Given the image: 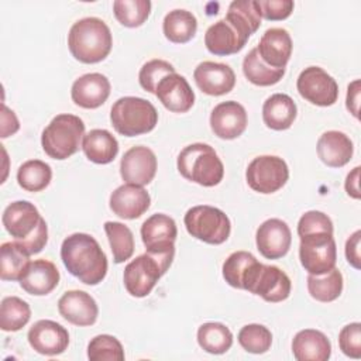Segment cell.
Masks as SVG:
<instances>
[{
    "label": "cell",
    "mask_w": 361,
    "mask_h": 361,
    "mask_svg": "<svg viewBox=\"0 0 361 361\" xmlns=\"http://www.w3.org/2000/svg\"><path fill=\"white\" fill-rule=\"evenodd\" d=\"M299 259L310 275H322L336 267L337 248L331 233L300 235Z\"/></svg>",
    "instance_id": "9c48e42d"
},
{
    "label": "cell",
    "mask_w": 361,
    "mask_h": 361,
    "mask_svg": "<svg viewBox=\"0 0 361 361\" xmlns=\"http://www.w3.org/2000/svg\"><path fill=\"white\" fill-rule=\"evenodd\" d=\"M176 235L178 228L175 220L164 213L152 214L141 226V238L147 252H175Z\"/></svg>",
    "instance_id": "4fadbf2b"
},
{
    "label": "cell",
    "mask_w": 361,
    "mask_h": 361,
    "mask_svg": "<svg viewBox=\"0 0 361 361\" xmlns=\"http://www.w3.org/2000/svg\"><path fill=\"white\" fill-rule=\"evenodd\" d=\"M173 255L175 252H145L128 262L123 274L127 292L134 298H144L149 295L159 278L171 267Z\"/></svg>",
    "instance_id": "8992f818"
},
{
    "label": "cell",
    "mask_w": 361,
    "mask_h": 361,
    "mask_svg": "<svg viewBox=\"0 0 361 361\" xmlns=\"http://www.w3.org/2000/svg\"><path fill=\"white\" fill-rule=\"evenodd\" d=\"M224 20L245 38H250L261 25V16L255 0H235L230 3Z\"/></svg>",
    "instance_id": "1f68e13d"
},
{
    "label": "cell",
    "mask_w": 361,
    "mask_h": 361,
    "mask_svg": "<svg viewBox=\"0 0 361 361\" xmlns=\"http://www.w3.org/2000/svg\"><path fill=\"white\" fill-rule=\"evenodd\" d=\"M309 295L319 302H333L343 292V275L338 268H333L322 275L307 276Z\"/></svg>",
    "instance_id": "e575fe53"
},
{
    "label": "cell",
    "mask_w": 361,
    "mask_h": 361,
    "mask_svg": "<svg viewBox=\"0 0 361 361\" xmlns=\"http://www.w3.org/2000/svg\"><path fill=\"white\" fill-rule=\"evenodd\" d=\"M28 343L38 354L42 355H59L69 345L68 330L54 320L35 322L27 334Z\"/></svg>",
    "instance_id": "9a60e30c"
},
{
    "label": "cell",
    "mask_w": 361,
    "mask_h": 361,
    "mask_svg": "<svg viewBox=\"0 0 361 361\" xmlns=\"http://www.w3.org/2000/svg\"><path fill=\"white\" fill-rule=\"evenodd\" d=\"M240 345L251 354H264L271 348L272 333L262 324H245L238 331Z\"/></svg>",
    "instance_id": "60d3db41"
},
{
    "label": "cell",
    "mask_w": 361,
    "mask_h": 361,
    "mask_svg": "<svg viewBox=\"0 0 361 361\" xmlns=\"http://www.w3.org/2000/svg\"><path fill=\"white\" fill-rule=\"evenodd\" d=\"M59 314L75 326H92L97 320L96 300L85 290H68L58 300Z\"/></svg>",
    "instance_id": "ffe728a7"
},
{
    "label": "cell",
    "mask_w": 361,
    "mask_h": 361,
    "mask_svg": "<svg viewBox=\"0 0 361 361\" xmlns=\"http://www.w3.org/2000/svg\"><path fill=\"white\" fill-rule=\"evenodd\" d=\"M292 353L298 361H327L331 355V343L324 333L305 329L295 334Z\"/></svg>",
    "instance_id": "4316f807"
},
{
    "label": "cell",
    "mask_w": 361,
    "mask_h": 361,
    "mask_svg": "<svg viewBox=\"0 0 361 361\" xmlns=\"http://www.w3.org/2000/svg\"><path fill=\"white\" fill-rule=\"evenodd\" d=\"M296 114V103L285 93L269 96L262 106V120L268 128L275 131L288 130L293 124Z\"/></svg>",
    "instance_id": "83f0119b"
},
{
    "label": "cell",
    "mask_w": 361,
    "mask_h": 361,
    "mask_svg": "<svg viewBox=\"0 0 361 361\" xmlns=\"http://www.w3.org/2000/svg\"><path fill=\"white\" fill-rule=\"evenodd\" d=\"M179 173L200 186L212 188L221 182L224 166L213 147L203 142L186 145L178 155Z\"/></svg>",
    "instance_id": "3957f363"
},
{
    "label": "cell",
    "mask_w": 361,
    "mask_h": 361,
    "mask_svg": "<svg viewBox=\"0 0 361 361\" xmlns=\"http://www.w3.org/2000/svg\"><path fill=\"white\" fill-rule=\"evenodd\" d=\"M183 223L192 237L212 245L227 241L231 231V223L226 213L207 204L190 207L185 214Z\"/></svg>",
    "instance_id": "52a82bcc"
},
{
    "label": "cell",
    "mask_w": 361,
    "mask_h": 361,
    "mask_svg": "<svg viewBox=\"0 0 361 361\" xmlns=\"http://www.w3.org/2000/svg\"><path fill=\"white\" fill-rule=\"evenodd\" d=\"M52 179L51 166L41 159H30L20 165L17 171V182L27 192L44 190Z\"/></svg>",
    "instance_id": "d590c367"
},
{
    "label": "cell",
    "mask_w": 361,
    "mask_h": 361,
    "mask_svg": "<svg viewBox=\"0 0 361 361\" xmlns=\"http://www.w3.org/2000/svg\"><path fill=\"white\" fill-rule=\"evenodd\" d=\"M257 262V258L248 251H235L227 257L223 264V278L237 289H243V282L250 268Z\"/></svg>",
    "instance_id": "ab89813d"
},
{
    "label": "cell",
    "mask_w": 361,
    "mask_h": 361,
    "mask_svg": "<svg viewBox=\"0 0 361 361\" xmlns=\"http://www.w3.org/2000/svg\"><path fill=\"white\" fill-rule=\"evenodd\" d=\"M68 47L72 56L82 63L102 62L113 47L110 28L97 17L80 18L69 30Z\"/></svg>",
    "instance_id": "7a4b0ae2"
},
{
    "label": "cell",
    "mask_w": 361,
    "mask_h": 361,
    "mask_svg": "<svg viewBox=\"0 0 361 361\" xmlns=\"http://www.w3.org/2000/svg\"><path fill=\"white\" fill-rule=\"evenodd\" d=\"M59 279L61 275L55 264L41 258L30 264L25 275L20 281V286L30 295L45 296L58 286Z\"/></svg>",
    "instance_id": "484cf974"
},
{
    "label": "cell",
    "mask_w": 361,
    "mask_h": 361,
    "mask_svg": "<svg viewBox=\"0 0 361 361\" xmlns=\"http://www.w3.org/2000/svg\"><path fill=\"white\" fill-rule=\"evenodd\" d=\"M111 85L109 79L97 72L78 78L71 89L73 103L82 109H97L110 96Z\"/></svg>",
    "instance_id": "7402d4cb"
},
{
    "label": "cell",
    "mask_w": 361,
    "mask_h": 361,
    "mask_svg": "<svg viewBox=\"0 0 361 361\" xmlns=\"http://www.w3.org/2000/svg\"><path fill=\"white\" fill-rule=\"evenodd\" d=\"M312 233H331L333 234V223L327 214L319 210H309L299 219L298 223V234H312Z\"/></svg>",
    "instance_id": "ee69618b"
},
{
    "label": "cell",
    "mask_w": 361,
    "mask_h": 361,
    "mask_svg": "<svg viewBox=\"0 0 361 361\" xmlns=\"http://www.w3.org/2000/svg\"><path fill=\"white\" fill-rule=\"evenodd\" d=\"M292 48L293 44L289 32L281 27L268 28L257 45L261 59L275 69H285L290 59Z\"/></svg>",
    "instance_id": "603a6c76"
},
{
    "label": "cell",
    "mask_w": 361,
    "mask_h": 361,
    "mask_svg": "<svg viewBox=\"0 0 361 361\" xmlns=\"http://www.w3.org/2000/svg\"><path fill=\"white\" fill-rule=\"evenodd\" d=\"M255 243L264 258L278 259L288 254L292 244V233L286 221L268 219L257 228Z\"/></svg>",
    "instance_id": "5bb4252c"
},
{
    "label": "cell",
    "mask_w": 361,
    "mask_h": 361,
    "mask_svg": "<svg viewBox=\"0 0 361 361\" xmlns=\"http://www.w3.org/2000/svg\"><path fill=\"white\" fill-rule=\"evenodd\" d=\"M338 345L347 357H361V324L358 322L350 323L341 329L338 334Z\"/></svg>",
    "instance_id": "f6af8a7d"
},
{
    "label": "cell",
    "mask_w": 361,
    "mask_h": 361,
    "mask_svg": "<svg viewBox=\"0 0 361 361\" xmlns=\"http://www.w3.org/2000/svg\"><path fill=\"white\" fill-rule=\"evenodd\" d=\"M1 221L7 233L16 241H24L37 231L42 217L32 203L28 200H17L4 209Z\"/></svg>",
    "instance_id": "2e32d148"
},
{
    "label": "cell",
    "mask_w": 361,
    "mask_h": 361,
    "mask_svg": "<svg viewBox=\"0 0 361 361\" xmlns=\"http://www.w3.org/2000/svg\"><path fill=\"white\" fill-rule=\"evenodd\" d=\"M82 149L86 158L94 164H110L118 154V142L116 137L103 128L90 130L85 134Z\"/></svg>",
    "instance_id": "f1b7e54d"
},
{
    "label": "cell",
    "mask_w": 361,
    "mask_h": 361,
    "mask_svg": "<svg viewBox=\"0 0 361 361\" xmlns=\"http://www.w3.org/2000/svg\"><path fill=\"white\" fill-rule=\"evenodd\" d=\"M31 317L30 305L18 296H7L0 305V329L3 331L21 330Z\"/></svg>",
    "instance_id": "74e56055"
},
{
    "label": "cell",
    "mask_w": 361,
    "mask_h": 361,
    "mask_svg": "<svg viewBox=\"0 0 361 361\" xmlns=\"http://www.w3.org/2000/svg\"><path fill=\"white\" fill-rule=\"evenodd\" d=\"M20 128L18 118L13 110L1 103V138H7L16 134Z\"/></svg>",
    "instance_id": "c3c4849f"
},
{
    "label": "cell",
    "mask_w": 361,
    "mask_h": 361,
    "mask_svg": "<svg viewBox=\"0 0 361 361\" xmlns=\"http://www.w3.org/2000/svg\"><path fill=\"white\" fill-rule=\"evenodd\" d=\"M316 151L324 165L330 168H341L351 161L354 145L347 134L330 130L319 137Z\"/></svg>",
    "instance_id": "cb8c5ba5"
},
{
    "label": "cell",
    "mask_w": 361,
    "mask_h": 361,
    "mask_svg": "<svg viewBox=\"0 0 361 361\" xmlns=\"http://www.w3.org/2000/svg\"><path fill=\"white\" fill-rule=\"evenodd\" d=\"M289 178L286 162L276 155H259L254 158L245 171L248 186L258 193L269 195L279 190Z\"/></svg>",
    "instance_id": "30bf717a"
},
{
    "label": "cell",
    "mask_w": 361,
    "mask_h": 361,
    "mask_svg": "<svg viewBox=\"0 0 361 361\" xmlns=\"http://www.w3.org/2000/svg\"><path fill=\"white\" fill-rule=\"evenodd\" d=\"M124 350L121 343L110 334H99L87 344V358L90 361H123Z\"/></svg>",
    "instance_id": "b9f144b4"
},
{
    "label": "cell",
    "mask_w": 361,
    "mask_h": 361,
    "mask_svg": "<svg viewBox=\"0 0 361 361\" xmlns=\"http://www.w3.org/2000/svg\"><path fill=\"white\" fill-rule=\"evenodd\" d=\"M61 259L71 275L82 283L97 285L107 274V257L97 240L86 233L68 235L61 245Z\"/></svg>",
    "instance_id": "6da1fadb"
},
{
    "label": "cell",
    "mask_w": 361,
    "mask_h": 361,
    "mask_svg": "<svg viewBox=\"0 0 361 361\" xmlns=\"http://www.w3.org/2000/svg\"><path fill=\"white\" fill-rule=\"evenodd\" d=\"M196 86L209 96H223L233 90L235 85L234 71L220 62H200L193 72Z\"/></svg>",
    "instance_id": "ac0fdd59"
},
{
    "label": "cell",
    "mask_w": 361,
    "mask_h": 361,
    "mask_svg": "<svg viewBox=\"0 0 361 361\" xmlns=\"http://www.w3.org/2000/svg\"><path fill=\"white\" fill-rule=\"evenodd\" d=\"M157 166L154 151L144 145H135L124 152L120 161V175L126 183L145 186L154 179Z\"/></svg>",
    "instance_id": "7c38bea8"
},
{
    "label": "cell",
    "mask_w": 361,
    "mask_h": 361,
    "mask_svg": "<svg viewBox=\"0 0 361 361\" xmlns=\"http://www.w3.org/2000/svg\"><path fill=\"white\" fill-rule=\"evenodd\" d=\"M358 182H360V166H355L345 178V192L348 196H351L353 199H360V188H358Z\"/></svg>",
    "instance_id": "f907efd6"
},
{
    "label": "cell",
    "mask_w": 361,
    "mask_h": 361,
    "mask_svg": "<svg viewBox=\"0 0 361 361\" xmlns=\"http://www.w3.org/2000/svg\"><path fill=\"white\" fill-rule=\"evenodd\" d=\"M259 16L265 20L281 21L288 18L295 7L292 0H255Z\"/></svg>",
    "instance_id": "bcb514c9"
},
{
    "label": "cell",
    "mask_w": 361,
    "mask_h": 361,
    "mask_svg": "<svg viewBox=\"0 0 361 361\" xmlns=\"http://www.w3.org/2000/svg\"><path fill=\"white\" fill-rule=\"evenodd\" d=\"M155 96L172 113H186L195 103V93L189 82L176 72L166 75L158 83Z\"/></svg>",
    "instance_id": "d6986e66"
},
{
    "label": "cell",
    "mask_w": 361,
    "mask_h": 361,
    "mask_svg": "<svg viewBox=\"0 0 361 361\" xmlns=\"http://www.w3.org/2000/svg\"><path fill=\"white\" fill-rule=\"evenodd\" d=\"M30 254L17 243L7 241L0 247V278L3 281H21L30 267Z\"/></svg>",
    "instance_id": "f546056e"
},
{
    "label": "cell",
    "mask_w": 361,
    "mask_h": 361,
    "mask_svg": "<svg viewBox=\"0 0 361 361\" xmlns=\"http://www.w3.org/2000/svg\"><path fill=\"white\" fill-rule=\"evenodd\" d=\"M285 71L286 69H275L267 65L261 59L257 47L252 48L243 59L244 76L252 85H257V86H272L278 83L283 78Z\"/></svg>",
    "instance_id": "d6a6232c"
},
{
    "label": "cell",
    "mask_w": 361,
    "mask_h": 361,
    "mask_svg": "<svg viewBox=\"0 0 361 361\" xmlns=\"http://www.w3.org/2000/svg\"><path fill=\"white\" fill-rule=\"evenodd\" d=\"M104 231L113 252V261L121 264L130 259L134 254V235L131 230L120 221H106Z\"/></svg>",
    "instance_id": "8d00e7d4"
},
{
    "label": "cell",
    "mask_w": 361,
    "mask_h": 361,
    "mask_svg": "<svg viewBox=\"0 0 361 361\" xmlns=\"http://www.w3.org/2000/svg\"><path fill=\"white\" fill-rule=\"evenodd\" d=\"M85 137V123L73 114H58L44 128L41 145L52 159H66L76 154Z\"/></svg>",
    "instance_id": "5b68a950"
},
{
    "label": "cell",
    "mask_w": 361,
    "mask_h": 361,
    "mask_svg": "<svg viewBox=\"0 0 361 361\" xmlns=\"http://www.w3.org/2000/svg\"><path fill=\"white\" fill-rule=\"evenodd\" d=\"M248 38L240 34L227 20H219L212 24L204 34V45L213 55L226 56L240 52Z\"/></svg>",
    "instance_id": "d4e9b609"
},
{
    "label": "cell",
    "mask_w": 361,
    "mask_h": 361,
    "mask_svg": "<svg viewBox=\"0 0 361 361\" xmlns=\"http://www.w3.org/2000/svg\"><path fill=\"white\" fill-rule=\"evenodd\" d=\"M243 289L261 296L265 302L278 303L289 298L292 283L281 268L257 261L250 268L243 282Z\"/></svg>",
    "instance_id": "ba28073f"
},
{
    "label": "cell",
    "mask_w": 361,
    "mask_h": 361,
    "mask_svg": "<svg viewBox=\"0 0 361 361\" xmlns=\"http://www.w3.org/2000/svg\"><path fill=\"white\" fill-rule=\"evenodd\" d=\"M197 344L206 353L224 354L233 345V333L227 326L219 322L203 323L197 329Z\"/></svg>",
    "instance_id": "836d02e7"
},
{
    "label": "cell",
    "mask_w": 361,
    "mask_h": 361,
    "mask_svg": "<svg viewBox=\"0 0 361 361\" xmlns=\"http://www.w3.org/2000/svg\"><path fill=\"white\" fill-rule=\"evenodd\" d=\"M247 111L243 104L228 100L219 103L210 114V127L221 140H234L247 128Z\"/></svg>",
    "instance_id": "e0dca14e"
},
{
    "label": "cell",
    "mask_w": 361,
    "mask_h": 361,
    "mask_svg": "<svg viewBox=\"0 0 361 361\" xmlns=\"http://www.w3.org/2000/svg\"><path fill=\"white\" fill-rule=\"evenodd\" d=\"M175 68L172 63L164 59H151L142 65L138 73V82L141 87L149 93L157 92L158 83L169 73H173Z\"/></svg>",
    "instance_id": "7bdbcfd3"
},
{
    "label": "cell",
    "mask_w": 361,
    "mask_h": 361,
    "mask_svg": "<svg viewBox=\"0 0 361 361\" xmlns=\"http://www.w3.org/2000/svg\"><path fill=\"white\" fill-rule=\"evenodd\" d=\"M151 204L149 193L138 185L126 183L118 186L110 195L111 212L126 220H134L142 216Z\"/></svg>",
    "instance_id": "44dd1931"
},
{
    "label": "cell",
    "mask_w": 361,
    "mask_h": 361,
    "mask_svg": "<svg viewBox=\"0 0 361 361\" xmlns=\"http://www.w3.org/2000/svg\"><path fill=\"white\" fill-rule=\"evenodd\" d=\"M347 110L358 118V106H360V80H353L347 87V97H345Z\"/></svg>",
    "instance_id": "681fc988"
},
{
    "label": "cell",
    "mask_w": 361,
    "mask_h": 361,
    "mask_svg": "<svg viewBox=\"0 0 361 361\" xmlns=\"http://www.w3.org/2000/svg\"><path fill=\"white\" fill-rule=\"evenodd\" d=\"M299 94L312 104L327 107L333 106L338 97V85L323 68L307 66L296 80Z\"/></svg>",
    "instance_id": "8fae6325"
},
{
    "label": "cell",
    "mask_w": 361,
    "mask_h": 361,
    "mask_svg": "<svg viewBox=\"0 0 361 361\" xmlns=\"http://www.w3.org/2000/svg\"><path fill=\"white\" fill-rule=\"evenodd\" d=\"M113 13L117 21L128 28H135L142 25L149 13V0H116L113 3Z\"/></svg>",
    "instance_id": "f35d334b"
},
{
    "label": "cell",
    "mask_w": 361,
    "mask_h": 361,
    "mask_svg": "<svg viewBox=\"0 0 361 361\" xmlns=\"http://www.w3.org/2000/svg\"><path fill=\"white\" fill-rule=\"evenodd\" d=\"M114 130L124 137H135L152 131L158 123L154 104L142 97L124 96L114 102L110 110Z\"/></svg>",
    "instance_id": "277c9868"
},
{
    "label": "cell",
    "mask_w": 361,
    "mask_h": 361,
    "mask_svg": "<svg viewBox=\"0 0 361 361\" xmlns=\"http://www.w3.org/2000/svg\"><path fill=\"white\" fill-rule=\"evenodd\" d=\"M360 240H361V231H354L345 241V258L348 264L360 269L361 268V254H360Z\"/></svg>",
    "instance_id": "7dc6e473"
},
{
    "label": "cell",
    "mask_w": 361,
    "mask_h": 361,
    "mask_svg": "<svg viewBox=\"0 0 361 361\" xmlns=\"http://www.w3.org/2000/svg\"><path fill=\"white\" fill-rule=\"evenodd\" d=\"M197 30L196 17L182 8H175L169 11L162 21V31L166 39L173 44H185L189 42Z\"/></svg>",
    "instance_id": "4dcf8cb0"
}]
</instances>
